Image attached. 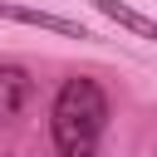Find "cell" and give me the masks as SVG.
Here are the masks:
<instances>
[{"label":"cell","instance_id":"1","mask_svg":"<svg viewBox=\"0 0 157 157\" xmlns=\"http://www.w3.org/2000/svg\"><path fill=\"white\" fill-rule=\"evenodd\" d=\"M49 128H54L59 157H93L98 137L108 128V93L83 74L64 78V88L54 93V108H49Z\"/></svg>","mask_w":157,"mask_h":157},{"label":"cell","instance_id":"2","mask_svg":"<svg viewBox=\"0 0 157 157\" xmlns=\"http://www.w3.org/2000/svg\"><path fill=\"white\" fill-rule=\"evenodd\" d=\"M0 20L29 25V29H54V34H69V39H93L78 20H69V15H49V10H34V5H10V0H0Z\"/></svg>","mask_w":157,"mask_h":157},{"label":"cell","instance_id":"3","mask_svg":"<svg viewBox=\"0 0 157 157\" xmlns=\"http://www.w3.org/2000/svg\"><path fill=\"white\" fill-rule=\"evenodd\" d=\"M29 98H34V78L20 64H0V123H15Z\"/></svg>","mask_w":157,"mask_h":157},{"label":"cell","instance_id":"4","mask_svg":"<svg viewBox=\"0 0 157 157\" xmlns=\"http://www.w3.org/2000/svg\"><path fill=\"white\" fill-rule=\"evenodd\" d=\"M93 10H103V15L113 20V25H123V29H132L137 39H152V34H157V25H152L147 15H137V10H128L123 0H93Z\"/></svg>","mask_w":157,"mask_h":157}]
</instances>
